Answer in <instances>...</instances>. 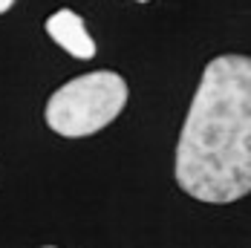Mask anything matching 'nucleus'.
I'll return each instance as SVG.
<instances>
[{
  "instance_id": "f257e3e1",
  "label": "nucleus",
  "mask_w": 251,
  "mask_h": 248,
  "mask_svg": "<svg viewBox=\"0 0 251 248\" xmlns=\"http://www.w3.org/2000/svg\"><path fill=\"white\" fill-rule=\"evenodd\" d=\"M176 182L200 202L251 194V58H214L197 87L176 145Z\"/></svg>"
},
{
  "instance_id": "f03ea898",
  "label": "nucleus",
  "mask_w": 251,
  "mask_h": 248,
  "mask_svg": "<svg viewBox=\"0 0 251 248\" xmlns=\"http://www.w3.org/2000/svg\"><path fill=\"white\" fill-rule=\"evenodd\" d=\"M127 104V81L113 70L67 81L47 101V124L58 136L84 139L104 130Z\"/></svg>"
},
{
  "instance_id": "7ed1b4c3",
  "label": "nucleus",
  "mask_w": 251,
  "mask_h": 248,
  "mask_svg": "<svg viewBox=\"0 0 251 248\" xmlns=\"http://www.w3.org/2000/svg\"><path fill=\"white\" fill-rule=\"evenodd\" d=\"M47 35L61 47L64 52H70L73 58L90 61L96 55V41L87 32V24L78 18L73 9H58L55 15L47 18Z\"/></svg>"
},
{
  "instance_id": "20e7f679",
  "label": "nucleus",
  "mask_w": 251,
  "mask_h": 248,
  "mask_svg": "<svg viewBox=\"0 0 251 248\" xmlns=\"http://www.w3.org/2000/svg\"><path fill=\"white\" fill-rule=\"evenodd\" d=\"M12 6H15V0H0V15H3V12H9Z\"/></svg>"
},
{
  "instance_id": "39448f33",
  "label": "nucleus",
  "mask_w": 251,
  "mask_h": 248,
  "mask_svg": "<svg viewBox=\"0 0 251 248\" xmlns=\"http://www.w3.org/2000/svg\"><path fill=\"white\" fill-rule=\"evenodd\" d=\"M136 3H148V0H136Z\"/></svg>"
},
{
  "instance_id": "423d86ee",
  "label": "nucleus",
  "mask_w": 251,
  "mask_h": 248,
  "mask_svg": "<svg viewBox=\"0 0 251 248\" xmlns=\"http://www.w3.org/2000/svg\"><path fill=\"white\" fill-rule=\"evenodd\" d=\"M50 248H52V246H50Z\"/></svg>"
}]
</instances>
